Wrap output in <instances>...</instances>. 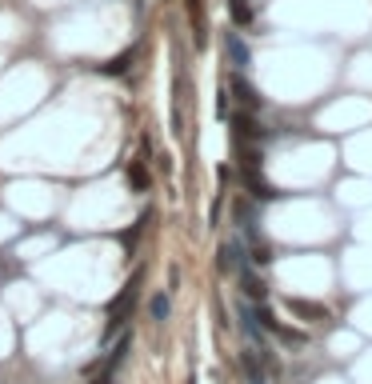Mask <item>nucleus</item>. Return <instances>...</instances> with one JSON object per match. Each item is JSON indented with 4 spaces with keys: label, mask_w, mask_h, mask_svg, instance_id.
I'll return each mask as SVG.
<instances>
[{
    "label": "nucleus",
    "mask_w": 372,
    "mask_h": 384,
    "mask_svg": "<svg viewBox=\"0 0 372 384\" xmlns=\"http://www.w3.org/2000/svg\"><path fill=\"white\" fill-rule=\"evenodd\" d=\"M140 280H145V272H136L129 285L113 296V304H108V324H104V340H113L116 333H124V324H129V317H132V304H136V292H140Z\"/></svg>",
    "instance_id": "1"
},
{
    "label": "nucleus",
    "mask_w": 372,
    "mask_h": 384,
    "mask_svg": "<svg viewBox=\"0 0 372 384\" xmlns=\"http://www.w3.org/2000/svg\"><path fill=\"white\" fill-rule=\"evenodd\" d=\"M241 184L248 189V196L252 200H280L284 192H276L264 176H260V168H241Z\"/></svg>",
    "instance_id": "2"
},
{
    "label": "nucleus",
    "mask_w": 372,
    "mask_h": 384,
    "mask_svg": "<svg viewBox=\"0 0 372 384\" xmlns=\"http://www.w3.org/2000/svg\"><path fill=\"white\" fill-rule=\"evenodd\" d=\"M228 88H232V96L241 100V109H244V112H257L260 104H264V100H260V93H257V84L244 77V72H236V77L228 80Z\"/></svg>",
    "instance_id": "3"
},
{
    "label": "nucleus",
    "mask_w": 372,
    "mask_h": 384,
    "mask_svg": "<svg viewBox=\"0 0 372 384\" xmlns=\"http://www.w3.org/2000/svg\"><path fill=\"white\" fill-rule=\"evenodd\" d=\"M236 317H241V333L257 344V352H264V328H260V320H257V308L248 301H241L236 304Z\"/></svg>",
    "instance_id": "4"
},
{
    "label": "nucleus",
    "mask_w": 372,
    "mask_h": 384,
    "mask_svg": "<svg viewBox=\"0 0 372 384\" xmlns=\"http://www.w3.org/2000/svg\"><path fill=\"white\" fill-rule=\"evenodd\" d=\"M260 136H264V132H260V125L252 120V112L241 109L232 116V141H236V148H241V144H257Z\"/></svg>",
    "instance_id": "5"
},
{
    "label": "nucleus",
    "mask_w": 372,
    "mask_h": 384,
    "mask_svg": "<svg viewBox=\"0 0 372 384\" xmlns=\"http://www.w3.org/2000/svg\"><path fill=\"white\" fill-rule=\"evenodd\" d=\"M225 52H228V61H232V68H236V72H248L252 52H248V45H244L241 32H225Z\"/></svg>",
    "instance_id": "6"
},
{
    "label": "nucleus",
    "mask_w": 372,
    "mask_h": 384,
    "mask_svg": "<svg viewBox=\"0 0 372 384\" xmlns=\"http://www.w3.org/2000/svg\"><path fill=\"white\" fill-rule=\"evenodd\" d=\"M220 272H241L244 264H248V248H244V240H228V244H220Z\"/></svg>",
    "instance_id": "7"
},
{
    "label": "nucleus",
    "mask_w": 372,
    "mask_h": 384,
    "mask_svg": "<svg viewBox=\"0 0 372 384\" xmlns=\"http://www.w3.org/2000/svg\"><path fill=\"white\" fill-rule=\"evenodd\" d=\"M236 276H241V292L248 296V301H257V304H260L264 296H268V285H264V276H257V272H252V264H244Z\"/></svg>",
    "instance_id": "8"
},
{
    "label": "nucleus",
    "mask_w": 372,
    "mask_h": 384,
    "mask_svg": "<svg viewBox=\"0 0 372 384\" xmlns=\"http://www.w3.org/2000/svg\"><path fill=\"white\" fill-rule=\"evenodd\" d=\"M124 180H129V189L136 192V196H145V192L152 189V173H148L145 160H129V168H124Z\"/></svg>",
    "instance_id": "9"
},
{
    "label": "nucleus",
    "mask_w": 372,
    "mask_h": 384,
    "mask_svg": "<svg viewBox=\"0 0 372 384\" xmlns=\"http://www.w3.org/2000/svg\"><path fill=\"white\" fill-rule=\"evenodd\" d=\"M129 352H132V333H120V340H116V344H113V352L104 356V372L113 376L116 368H120V365H124V360H129Z\"/></svg>",
    "instance_id": "10"
},
{
    "label": "nucleus",
    "mask_w": 372,
    "mask_h": 384,
    "mask_svg": "<svg viewBox=\"0 0 372 384\" xmlns=\"http://www.w3.org/2000/svg\"><path fill=\"white\" fill-rule=\"evenodd\" d=\"M289 308H292V312H296L300 320H324V317H328V308H324V304H316V301H300V296H292Z\"/></svg>",
    "instance_id": "11"
},
{
    "label": "nucleus",
    "mask_w": 372,
    "mask_h": 384,
    "mask_svg": "<svg viewBox=\"0 0 372 384\" xmlns=\"http://www.w3.org/2000/svg\"><path fill=\"white\" fill-rule=\"evenodd\" d=\"M228 16H232V29H248L252 24V4L248 0H228Z\"/></svg>",
    "instance_id": "12"
},
{
    "label": "nucleus",
    "mask_w": 372,
    "mask_h": 384,
    "mask_svg": "<svg viewBox=\"0 0 372 384\" xmlns=\"http://www.w3.org/2000/svg\"><path fill=\"white\" fill-rule=\"evenodd\" d=\"M148 317L156 320V324H164V320L172 317V296H168V292H156V296L148 301Z\"/></svg>",
    "instance_id": "13"
},
{
    "label": "nucleus",
    "mask_w": 372,
    "mask_h": 384,
    "mask_svg": "<svg viewBox=\"0 0 372 384\" xmlns=\"http://www.w3.org/2000/svg\"><path fill=\"white\" fill-rule=\"evenodd\" d=\"M129 64H132V52H120L116 61L100 64V72H104V77H124V72H129Z\"/></svg>",
    "instance_id": "14"
},
{
    "label": "nucleus",
    "mask_w": 372,
    "mask_h": 384,
    "mask_svg": "<svg viewBox=\"0 0 372 384\" xmlns=\"http://www.w3.org/2000/svg\"><path fill=\"white\" fill-rule=\"evenodd\" d=\"M188 13H193V24H196V48H204V4L188 0Z\"/></svg>",
    "instance_id": "15"
},
{
    "label": "nucleus",
    "mask_w": 372,
    "mask_h": 384,
    "mask_svg": "<svg viewBox=\"0 0 372 384\" xmlns=\"http://www.w3.org/2000/svg\"><path fill=\"white\" fill-rule=\"evenodd\" d=\"M248 260H252V264H268V260H273L268 244H264V240H257V244H252V256H248Z\"/></svg>",
    "instance_id": "16"
},
{
    "label": "nucleus",
    "mask_w": 372,
    "mask_h": 384,
    "mask_svg": "<svg viewBox=\"0 0 372 384\" xmlns=\"http://www.w3.org/2000/svg\"><path fill=\"white\" fill-rule=\"evenodd\" d=\"M92 384H113V376H108V372H104V376H100V381H92Z\"/></svg>",
    "instance_id": "17"
},
{
    "label": "nucleus",
    "mask_w": 372,
    "mask_h": 384,
    "mask_svg": "<svg viewBox=\"0 0 372 384\" xmlns=\"http://www.w3.org/2000/svg\"><path fill=\"white\" fill-rule=\"evenodd\" d=\"M248 384H268V381H264V376H260V381H248Z\"/></svg>",
    "instance_id": "18"
},
{
    "label": "nucleus",
    "mask_w": 372,
    "mask_h": 384,
    "mask_svg": "<svg viewBox=\"0 0 372 384\" xmlns=\"http://www.w3.org/2000/svg\"><path fill=\"white\" fill-rule=\"evenodd\" d=\"M113 384H116V381H113Z\"/></svg>",
    "instance_id": "19"
}]
</instances>
